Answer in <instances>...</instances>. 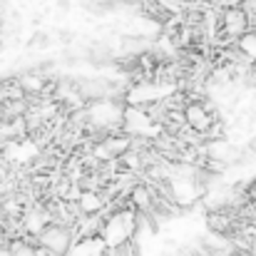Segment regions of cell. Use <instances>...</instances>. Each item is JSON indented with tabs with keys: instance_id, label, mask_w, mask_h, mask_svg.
<instances>
[{
	"instance_id": "6da1fadb",
	"label": "cell",
	"mask_w": 256,
	"mask_h": 256,
	"mask_svg": "<svg viewBox=\"0 0 256 256\" xmlns=\"http://www.w3.org/2000/svg\"><path fill=\"white\" fill-rule=\"evenodd\" d=\"M38 244H42V246H48V249H52V252L65 256L70 252V246L75 244V236H72V229H70V226H62V224H52V222H50V224L40 232Z\"/></svg>"
}]
</instances>
